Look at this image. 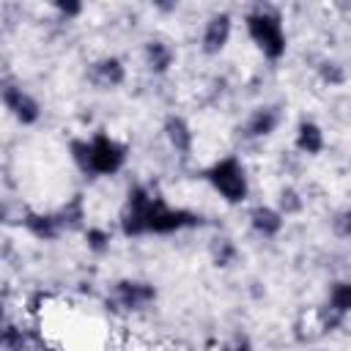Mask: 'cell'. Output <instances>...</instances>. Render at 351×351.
Returning <instances> with one entry per match:
<instances>
[{"instance_id": "12", "label": "cell", "mask_w": 351, "mask_h": 351, "mask_svg": "<svg viewBox=\"0 0 351 351\" xmlns=\"http://www.w3.org/2000/svg\"><path fill=\"white\" fill-rule=\"evenodd\" d=\"M324 129L315 123V121H299L296 126V134H293V148L304 156H318L324 151Z\"/></svg>"}, {"instance_id": "8", "label": "cell", "mask_w": 351, "mask_h": 351, "mask_svg": "<svg viewBox=\"0 0 351 351\" xmlns=\"http://www.w3.org/2000/svg\"><path fill=\"white\" fill-rule=\"evenodd\" d=\"M280 121H282V112L277 104H261L247 115V121L241 123L239 132L244 140H263V137H271L277 132Z\"/></svg>"}, {"instance_id": "20", "label": "cell", "mask_w": 351, "mask_h": 351, "mask_svg": "<svg viewBox=\"0 0 351 351\" xmlns=\"http://www.w3.org/2000/svg\"><path fill=\"white\" fill-rule=\"evenodd\" d=\"M211 255H214L217 266H230L233 258H236V244L230 239H217L214 247H211Z\"/></svg>"}, {"instance_id": "11", "label": "cell", "mask_w": 351, "mask_h": 351, "mask_svg": "<svg viewBox=\"0 0 351 351\" xmlns=\"http://www.w3.org/2000/svg\"><path fill=\"white\" fill-rule=\"evenodd\" d=\"M285 225V217L274 208V206H266V203H258L250 208V228L261 236V239H274L280 236Z\"/></svg>"}, {"instance_id": "24", "label": "cell", "mask_w": 351, "mask_h": 351, "mask_svg": "<svg viewBox=\"0 0 351 351\" xmlns=\"http://www.w3.org/2000/svg\"><path fill=\"white\" fill-rule=\"evenodd\" d=\"M335 233H337L340 239L348 236V211H340V214L335 217Z\"/></svg>"}, {"instance_id": "9", "label": "cell", "mask_w": 351, "mask_h": 351, "mask_svg": "<svg viewBox=\"0 0 351 351\" xmlns=\"http://www.w3.org/2000/svg\"><path fill=\"white\" fill-rule=\"evenodd\" d=\"M88 80H90L99 90H112V88H118V85L126 82V66H123L121 58L104 55V58H99V60L90 63Z\"/></svg>"}, {"instance_id": "13", "label": "cell", "mask_w": 351, "mask_h": 351, "mask_svg": "<svg viewBox=\"0 0 351 351\" xmlns=\"http://www.w3.org/2000/svg\"><path fill=\"white\" fill-rule=\"evenodd\" d=\"M143 60H145L148 71L165 74V71H170V66H173V60H176V52H173V47H170L167 41L151 38V41L143 44Z\"/></svg>"}, {"instance_id": "1", "label": "cell", "mask_w": 351, "mask_h": 351, "mask_svg": "<svg viewBox=\"0 0 351 351\" xmlns=\"http://www.w3.org/2000/svg\"><path fill=\"white\" fill-rule=\"evenodd\" d=\"M121 233L126 239L137 236H170L181 230H192L203 225V217L197 211L170 206L162 195H156L145 184H132L126 192V200L118 214Z\"/></svg>"}, {"instance_id": "4", "label": "cell", "mask_w": 351, "mask_h": 351, "mask_svg": "<svg viewBox=\"0 0 351 351\" xmlns=\"http://www.w3.org/2000/svg\"><path fill=\"white\" fill-rule=\"evenodd\" d=\"M203 178L208 181V186L230 206H241L247 197H250V176H247V167L239 156H222L217 159L214 165L206 167Z\"/></svg>"}, {"instance_id": "17", "label": "cell", "mask_w": 351, "mask_h": 351, "mask_svg": "<svg viewBox=\"0 0 351 351\" xmlns=\"http://www.w3.org/2000/svg\"><path fill=\"white\" fill-rule=\"evenodd\" d=\"M0 348L3 351H27L30 348V337L22 326H16L14 321H5L0 329Z\"/></svg>"}, {"instance_id": "2", "label": "cell", "mask_w": 351, "mask_h": 351, "mask_svg": "<svg viewBox=\"0 0 351 351\" xmlns=\"http://www.w3.org/2000/svg\"><path fill=\"white\" fill-rule=\"evenodd\" d=\"M69 156L77 165L80 173L99 178V176H115L123 170L129 148L126 143L115 140L107 132H96L90 137H74L69 143Z\"/></svg>"}, {"instance_id": "7", "label": "cell", "mask_w": 351, "mask_h": 351, "mask_svg": "<svg viewBox=\"0 0 351 351\" xmlns=\"http://www.w3.org/2000/svg\"><path fill=\"white\" fill-rule=\"evenodd\" d=\"M233 36V16L228 11H217L206 19L200 33V49L203 55H219Z\"/></svg>"}, {"instance_id": "3", "label": "cell", "mask_w": 351, "mask_h": 351, "mask_svg": "<svg viewBox=\"0 0 351 351\" xmlns=\"http://www.w3.org/2000/svg\"><path fill=\"white\" fill-rule=\"evenodd\" d=\"M244 27L250 41L261 49L263 58L269 60H280L288 49V36L282 27V16L277 8L271 5H255L252 11L244 14Z\"/></svg>"}, {"instance_id": "21", "label": "cell", "mask_w": 351, "mask_h": 351, "mask_svg": "<svg viewBox=\"0 0 351 351\" xmlns=\"http://www.w3.org/2000/svg\"><path fill=\"white\" fill-rule=\"evenodd\" d=\"M318 74H321V80L329 82V85H343V82H346V66H340V63H335V60H324V63L318 66Z\"/></svg>"}, {"instance_id": "22", "label": "cell", "mask_w": 351, "mask_h": 351, "mask_svg": "<svg viewBox=\"0 0 351 351\" xmlns=\"http://www.w3.org/2000/svg\"><path fill=\"white\" fill-rule=\"evenodd\" d=\"M222 351H252V340L244 332H236L222 343Z\"/></svg>"}, {"instance_id": "6", "label": "cell", "mask_w": 351, "mask_h": 351, "mask_svg": "<svg viewBox=\"0 0 351 351\" xmlns=\"http://www.w3.org/2000/svg\"><path fill=\"white\" fill-rule=\"evenodd\" d=\"M110 302L123 313H140L156 302V288L145 280H118L110 288Z\"/></svg>"}, {"instance_id": "18", "label": "cell", "mask_w": 351, "mask_h": 351, "mask_svg": "<svg viewBox=\"0 0 351 351\" xmlns=\"http://www.w3.org/2000/svg\"><path fill=\"white\" fill-rule=\"evenodd\" d=\"M282 217H293V214H299L302 208H304V197L299 195V189L296 186H282L280 189V195H277V206H274Z\"/></svg>"}, {"instance_id": "25", "label": "cell", "mask_w": 351, "mask_h": 351, "mask_svg": "<svg viewBox=\"0 0 351 351\" xmlns=\"http://www.w3.org/2000/svg\"><path fill=\"white\" fill-rule=\"evenodd\" d=\"M5 219H8V208H5V203L0 200V225H3Z\"/></svg>"}, {"instance_id": "10", "label": "cell", "mask_w": 351, "mask_h": 351, "mask_svg": "<svg viewBox=\"0 0 351 351\" xmlns=\"http://www.w3.org/2000/svg\"><path fill=\"white\" fill-rule=\"evenodd\" d=\"M162 134L167 140V145L178 154V156H189L192 148H195V132L189 126V121L184 115H167L165 123H162Z\"/></svg>"}, {"instance_id": "19", "label": "cell", "mask_w": 351, "mask_h": 351, "mask_svg": "<svg viewBox=\"0 0 351 351\" xmlns=\"http://www.w3.org/2000/svg\"><path fill=\"white\" fill-rule=\"evenodd\" d=\"M85 241H88V250H93L96 255H101V252L110 250L112 233L104 230V228H88V230H85Z\"/></svg>"}, {"instance_id": "14", "label": "cell", "mask_w": 351, "mask_h": 351, "mask_svg": "<svg viewBox=\"0 0 351 351\" xmlns=\"http://www.w3.org/2000/svg\"><path fill=\"white\" fill-rule=\"evenodd\" d=\"M22 225H25V230H27L30 236H36L38 241H52V239L60 236V228H58L52 211H25Z\"/></svg>"}, {"instance_id": "23", "label": "cell", "mask_w": 351, "mask_h": 351, "mask_svg": "<svg viewBox=\"0 0 351 351\" xmlns=\"http://www.w3.org/2000/svg\"><path fill=\"white\" fill-rule=\"evenodd\" d=\"M52 8H55L60 16H66V19H74V16L82 14V3H55Z\"/></svg>"}, {"instance_id": "15", "label": "cell", "mask_w": 351, "mask_h": 351, "mask_svg": "<svg viewBox=\"0 0 351 351\" xmlns=\"http://www.w3.org/2000/svg\"><path fill=\"white\" fill-rule=\"evenodd\" d=\"M52 214H55V222H58L60 233H63V230H80V228H85V206H82V195H74L66 206H60V208L52 211Z\"/></svg>"}, {"instance_id": "26", "label": "cell", "mask_w": 351, "mask_h": 351, "mask_svg": "<svg viewBox=\"0 0 351 351\" xmlns=\"http://www.w3.org/2000/svg\"><path fill=\"white\" fill-rule=\"evenodd\" d=\"M5 321H8V315H5V307H3V302H0V329H3Z\"/></svg>"}, {"instance_id": "16", "label": "cell", "mask_w": 351, "mask_h": 351, "mask_svg": "<svg viewBox=\"0 0 351 351\" xmlns=\"http://www.w3.org/2000/svg\"><path fill=\"white\" fill-rule=\"evenodd\" d=\"M326 310H332L335 315H348L351 310V282L337 280L329 285V296H326Z\"/></svg>"}, {"instance_id": "5", "label": "cell", "mask_w": 351, "mask_h": 351, "mask_svg": "<svg viewBox=\"0 0 351 351\" xmlns=\"http://www.w3.org/2000/svg\"><path fill=\"white\" fill-rule=\"evenodd\" d=\"M0 101H3L5 112H8L16 123H22V126H33V123H38V118H41V104H38V99H36L27 88H22L16 80H0Z\"/></svg>"}]
</instances>
